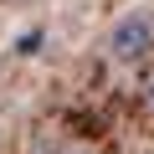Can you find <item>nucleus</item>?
Masks as SVG:
<instances>
[{
    "mask_svg": "<svg viewBox=\"0 0 154 154\" xmlns=\"http://www.w3.org/2000/svg\"><path fill=\"white\" fill-rule=\"evenodd\" d=\"M149 51H154V16H149V11L118 16L113 31H108V57H113V62H139V57H149Z\"/></svg>",
    "mask_w": 154,
    "mask_h": 154,
    "instance_id": "f257e3e1",
    "label": "nucleus"
},
{
    "mask_svg": "<svg viewBox=\"0 0 154 154\" xmlns=\"http://www.w3.org/2000/svg\"><path fill=\"white\" fill-rule=\"evenodd\" d=\"M144 113L154 118V77H149V88H144Z\"/></svg>",
    "mask_w": 154,
    "mask_h": 154,
    "instance_id": "f03ea898",
    "label": "nucleus"
},
{
    "mask_svg": "<svg viewBox=\"0 0 154 154\" xmlns=\"http://www.w3.org/2000/svg\"><path fill=\"white\" fill-rule=\"evenodd\" d=\"M72 154H98V149H72Z\"/></svg>",
    "mask_w": 154,
    "mask_h": 154,
    "instance_id": "7ed1b4c3",
    "label": "nucleus"
}]
</instances>
